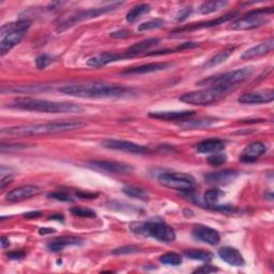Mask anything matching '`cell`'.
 Returning a JSON list of instances; mask_svg holds the SVG:
<instances>
[{
    "instance_id": "28",
    "label": "cell",
    "mask_w": 274,
    "mask_h": 274,
    "mask_svg": "<svg viewBox=\"0 0 274 274\" xmlns=\"http://www.w3.org/2000/svg\"><path fill=\"white\" fill-rule=\"evenodd\" d=\"M216 119L214 118H203V119H196L193 120L191 118L182 120L181 122L178 123L179 127L184 129H201V128H207L212 125Z\"/></svg>"
},
{
    "instance_id": "49",
    "label": "cell",
    "mask_w": 274,
    "mask_h": 274,
    "mask_svg": "<svg viewBox=\"0 0 274 274\" xmlns=\"http://www.w3.org/2000/svg\"><path fill=\"white\" fill-rule=\"evenodd\" d=\"M129 36V32L125 30H119L110 33V37L113 39H122V38H127Z\"/></svg>"
},
{
    "instance_id": "48",
    "label": "cell",
    "mask_w": 274,
    "mask_h": 274,
    "mask_svg": "<svg viewBox=\"0 0 274 274\" xmlns=\"http://www.w3.org/2000/svg\"><path fill=\"white\" fill-rule=\"evenodd\" d=\"M75 195L79 198H97L98 194L88 193V192H76Z\"/></svg>"
},
{
    "instance_id": "53",
    "label": "cell",
    "mask_w": 274,
    "mask_h": 274,
    "mask_svg": "<svg viewBox=\"0 0 274 274\" xmlns=\"http://www.w3.org/2000/svg\"><path fill=\"white\" fill-rule=\"evenodd\" d=\"M50 219H52V220H54V219H57V220H59V221H60V220L62 221V220H63V216H62V215H59V214H58V215H56V216H51V218H50Z\"/></svg>"
},
{
    "instance_id": "10",
    "label": "cell",
    "mask_w": 274,
    "mask_h": 274,
    "mask_svg": "<svg viewBox=\"0 0 274 274\" xmlns=\"http://www.w3.org/2000/svg\"><path fill=\"white\" fill-rule=\"evenodd\" d=\"M102 146L107 149L118 150L122 152H128L133 154H144L149 152L150 149L146 146L135 144L129 141H119V140H105L102 142Z\"/></svg>"
},
{
    "instance_id": "22",
    "label": "cell",
    "mask_w": 274,
    "mask_h": 274,
    "mask_svg": "<svg viewBox=\"0 0 274 274\" xmlns=\"http://www.w3.org/2000/svg\"><path fill=\"white\" fill-rule=\"evenodd\" d=\"M273 48H274V39L270 38L269 40H267L265 42H261L260 44H257V45H255V47L245 51L243 53V55L241 56V58L248 60V59L256 58V57L264 56V55L272 52Z\"/></svg>"
},
{
    "instance_id": "51",
    "label": "cell",
    "mask_w": 274,
    "mask_h": 274,
    "mask_svg": "<svg viewBox=\"0 0 274 274\" xmlns=\"http://www.w3.org/2000/svg\"><path fill=\"white\" fill-rule=\"evenodd\" d=\"M54 233H56V231L54 230V228H41V230H40L41 235H51V234H54Z\"/></svg>"
},
{
    "instance_id": "4",
    "label": "cell",
    "mask_w": 274,
    "mask_h": 274,
    "mask_svg": "<svg viewBox=\"0 0 274 274\" xmlns=\"http://www.w3.org/2000/svg\"><path fill=\"white\" fill-rule=\"evenodd\" d=\"M130 230L133 234L144 237H151L159 242L171 243L176 240V233L164 222L147 221L131 224Z\"/></svg>"
},
{
    "instance_id": "36",
    "label": "cell",
    "mask_w": 274,
    "mask_h": 274,
    "mask_svg": "<svg viewBox=\"0 0 274 274\" xmlns=\"http://www.w3.org/2000/svg\"><path fill=\"white\" fill-rule=\"evenodd\" d=\"M165 24V21L161 18H156V19H152L149 21L143 22V24L140 25L139 30L140 31H148V30H153V29H157L161 28L163 25Z\"/></svg>"
},
{
    "instance_id": "18",
    "label": "cell",
    "mask_w": 274,
    "mask_h": 274,
    "mask_svg": "<svg viewBox=\"0 0 274 274\" xmlns=\"http://www.w3.org/2000/svg\"><path fill=\"white\" fill-rule=\"evenodd\" d=\"M125 58H129L128 55L123 53V54H118V53H103L98 56L91 57V58L88 59L87 64L89 66L93 67H102L104 65H107L108 63L119 61Z\"/></svg>"
},
{
    "instance_id": "13",
    "label": "cell",
    "mask_w": 274,
    "mask_h": 274,
    "mask_svg": "<svg viewBox=\"0 0 274 274\" xmlns=\"http://www.w3.org/2000/svg\"><path fill=\"white\" fill-rule=\"evenodd\" d=\"M193 237L198 240V241H201L210 245L219 244L221 240L220 234L218 232L211 227L203 225H197L196 227H194Z\"/></svg>"
},
{
    "instance_id": "17",
    "label": "cell",
    "mask_w": 274,
    "mask_h": 274,
    "mask_svg": "<svg viewBox=\"0 0 274 274\" xmlns=\"http://www.w3.org/2000/svg\"><path fill=\"white\" fill-rule=\"evenodd\" d=\"M267 149H268L267 145L264 143L261 142L250 143L243 150L240 159L244 163H253L257 161V159L267 151Z\"/></svg>"
},
{
    "instance_id": "2",
    "label": "cell",
    "mask_w": 274,
    "mask_h": 274,
    "mask_svg": "<svg viewBox=\"0 0 274 274\" xmlns=\"http://www.w3.org/2000/svg\"><path fill=\"white\" fill-rule=\"evenodd\" d=\"M86 127V123L81 121H62V122H50L40 124H28L21 127L5 128L2 130L3 135L14 137H28V136H41L56 133L72 132L81 130Z\"/></svg>"
},
{
    "instance_id": "39",
    "label": "cell",
    "mask_w": 274,
    "mask_h": 274,
    "mask_svg": "<svg viewBox=\"0 0 274 274\" xmlns=\"http://www.w3.org/2000/svg\"><path fill=\"white\" fill-rule=\"evenodd\" d=\"M28 146L24 145V144H9V145H5L4 143L0 145V150L2 152H15V151H19V150H24L27 149Z\"/></svg>"
},
{
    "instance_id": "33",
    "label": "cell",
    "mask_w": 274,
    "mask_h": 274,
    "mask_svg": "<svg viewBox=\"0 0 274 274\" xmlns=\"http://www.w3.org/2000/svg\"><path fill=\"white\" fill-rule=\"evenodd\" d=\"M122 192L125 194V195H128L130 197L133 198H137L140 200H148L149 199V195H148V193L143 190L142 188H137V187H124L122 189Z\"/></svg>"
},
{
    "instance_id": "5",
    "label": "cell",
    "mask_w": 274,
    "mask_h": 274,
    "mask_svg": "<svg viewBox=\"0 0 274 274\" xmlns=\"http://www.w3.org/2000/svg\"><path fill=\"white\" fill-rule=\"evenodd\" d=\"M231 90L232 89L226 88V87L212 86L206 89L191 91V93L182 95L179 98V100L190 105L206 106V105H210V104H213V103L219 102L224 97H226Z\"/></svg>"
},
{
    "instance_id": "12",
    "label": "cell",
    "mask_w": 274,
    "mask_h": 274,
    "mask_svg": "<svg viewBox=\"0 0 274 274\" xmlns=\"http://www.w3.org/2000/svg\"><path fill=\"white\" fill-rule=\"evenodd\" d=\"M273 99H274V91L272 89H265L244 94L238 99V101L239 103H241V104L255 105V104L270 103L273 101Z\"/></svg>"
},
{
    "instance_id": "45",
    "label": "cell",
    "mask_w": 274,
    "mask_h": 274,
    "mask_svg": "<svg viewBox=\"0 0 274 274\" xmlns=\"http://www.w3.org/2000/svg\"><path fill=\"white\" fill-rule=\"evenodd\" d=\"M8 258L13 259V260H19L25 257V253L21 252V250H15V252H10L8 253Z\"/></svg>"
},
{
    "instance_id": "1",
    "label": "cell",
    "mask_w": 274,
    "mask_h": 274,
    "mask_svg": "<svg viewBox=\"0 0 274 274\" xmlns=\"http://www.w3.org/2000/svg\"><path fill=\"white\" fill-rule=\"evenodd\" d=\"M59 91L64 95L77 97V98H89V99H103V98H117L123 96L128 89L105 82H95L85 84L66 85L59 88Z\"/></svg>"
},
{
    "instance_id": "19",
    "label": "cell",
    "mask_w": 274,
    "mask_h": 274,
    "mask_svg": "<svg viewBox=\"0 0 274 274\" xmlns=\"http://www.w3.org/2000/svg\"><path fill=\"white\" fill-rule=\"evenodd\" d=\"M195 115L194 110H168V111H153L149 113V117L155 118L158 120H186Z\"/></svg>"
},
{
    "instance_id": "20",
    "label": "cell",
    "mask_w": 274,
    "mask_h": 274,
    "mask_svg": "<svg viewBox=\"0 0 274 274\" xmlns=\"http://www.w3.org/2000/svg\"><path fill=\"white\" fill-rule=\"evenodd\" d=\"M220 258L227 262L228 265H232L235 267H241L244 265V258L242 254L239 252V250L235 247L231 246H224L219 249L218 252Z\"/></svg>"
},
{
    "instance_id": "8",
    "label": "cell",
    "mask_w": 274,
    "mask_h": 274,
    "mask_svg": "<svg viewBox=\"0 0 274 274\" xmlns=\"http://www.w3.org/2000/svg\"><path fill=\"white\" fill-rule=\"evenodd\" d=\"M158 184L171 190L190 192L195 187V179L185 173H164L158 177Z\"/></svg>"
},
{
    "instance_id": "25",
    "label": "cell",
    "mask_w": 274,
    "mask_h": 274,
    "mask_svg": "<svg viewBox=\"0 0 274 274\" xmlns=\"http://www.w3.org/2000/svg\"><path fill=\"white\" fill-rule=\"evenodd\" d=\"M159 42H161V40L157 39V38H150V39L143 40L139 43H135L134 45H132V47L127 52H125V54L128 55L129 58L130 57L142 55L145 52H147L148 50H150L151 48L155 47V45H157Z\"/></svg>"
},
{
    "instance_id": "34",
    "label": "cell",
    "mask_w": 274,
    "mask_h": 274,
    "mask_svg": "<svg viewBox=\"0 0 274 274\" xmlns=\"http://www.w3.org/2000/svg\"><path fill=\"white\" fill-rule=\"evenodd\" d=\"M185 255L193 260H200V261H210L213 257V254L210 252H206V250H199V249H189L186 250Z\"/></svg>"
},
{
    "instance_id": "47",
    "label": "cell",
    "mask_w": 274,
    "mask_h": 274,
    "mask_svg": "<svg viewBox=\"0 0 274 274\" xmlns=\"http://www.w3.org/2000/svg\"><path fill=\"white\" fill-rule=\"evenodd\" d=\"M198 47V44L195 43V42H186V43H182L180 47H178L176 49V51H184V50H188V49H194Z\"/></svg>"
},
{
    "instance_id": "31",
    "label": "cell",
    "mask_w": 274,
    "mask_h": 274,
    "mask_svg": "<svg viewBox=\"0 0 274 274\" xmlns=\"http://www.w3.org/2000/svg\"><path fill=\"white\" fill-rule=\"evenodd\" d=\"M224 195H225V193L221 191L220 189H211L203 194V201L208 206V207L213 208L214 206L218 204L219 200Z\"/></svg>"
},
{
    "instance_id": "44",
    "label": "cell",
    "mask_w": 274,
    "mask_h": 274,
    "mask_svg": "<svg viewBox=\"0 0 274 274\" xmlns=\"http://www.w3.org/2000/svg\"><path fill=\"white\" fill-rule=\"evenodd\" d=\"M216 271H219L218 268L212 267L210 265H206V266H202V267L196 269L195 271H194V273H212V272H216Z\"/></svg>"
},
{
    "instance_id": "24",
    "label": "cell",
    "mask_w": 274,
    "mask_h": 274,
    "mask_svg": "<svg viewBox=\"0 0 274 274\" xmlns=\"http://www.w3.org/2000/svg\"><path fill=\"white\" fill-rule=\"evenodd\" d=\"M171 64L168 62H152V63H147L139 66L130 67L124 70L122 74H147V73H153V72H158L163 71L168 68Z\"/></svg>"
},
{
    "instance_id": "23",
    "label": "cell",
    "mask_w": 274,
    "mask_h": 274,
    "mask_svg": "<svg viewBox=\"0 0 274 274\" xmlns=\"http://www.w3.org/2000/svg\"><path fill=\"white\" fill-rule=\"evenodd\" d=\"M27 31H15L12 33H9L5 37H2L0 40V55L5 56L9 53L14 47L24 39Z\"/></svg>"
},
{
    "instance_id": "43",
    "label": "cell",
    "mask_w": 274,
    "mask_h": 274,
    "mask_svg": "<svg viewBox=\"0 0 274 274\" xmlns=\"http://www.w3.org/2000/svg\"><path fill=\"white\" fill-rule=\"evenodd\" d=\"M191 13H192V8H186V9H182V10H180L179 12L176 14L175 19H176L177 21H182V20L187 19V18L190 16V14H191Z\"/></svg>"
},
{
    "instance_id": "50",
    "label": "cell",
    "mask_w": 274,
    "mask_h": 274,
    "mask_svg": "<svg viewBox=\"0 0 274 274\" xmlns=\"http://www.w3.org/2000/svg\"><path fill=\"white\" fill-rule=\"evenodd\" d=\"M25 216L28 219H32V218H39V216H41V212L40 211H34V212H28V213H25Z\"/></svg>"
},
{
    "instance_id": "37",
    "label": "cell",
    "mask_w": 274,
    "mask_h": 274,
    "mask_svg": "<svg viewBox=\"0 0 274 274\" xmlns=\"http://www.w3.org/2000/svg\"><path fill=\"white\" fill-rule=\"evenodd\" d=\"M140 247L136 245H125L118 247L116 249L112 250L113 255H129V254H134L136 252H140Z\"/></svg>"
},
{
    "instance_id": "32",
    "label": "cell",
    "mask_w": 274,
    "mask_h": 274,
    "mask_svg": "<svg viewBox=\"0 0 274 274\" xmlns=\"http://www.w3.org/2000/svg\"><path fill=\"white\" fill-rule=\"evenodd\" d=\"M225 6H227L226 2H206L199 7L198 11L200 14L207 15L223 9Z\"/></svg>"
},
{
    "instance_id": "9",
    "label": "cell",
    "mask_w": 274,
    "mask_h": 274,
    "mask_svg": "<svg viewBox=\"0 0 274 274\" xmlns=\"http://www.w3.org/2000/svg\"><path fill=\"white\" fill-rule=\"evenodd\" d=\"M273 8H269V10L264 9V10H255L250 11L244 16L240 17L232 22V29L234 30H250L259 28L261 26H264L267 19H266V14L267 13H272Z\"/></svg>"
},
{
    "instance_id": "41",
    "label": "cell",
    "mask_w": 274,
    "mask_h": 274,
    "mask_svg": "<svg viewBox=\"0 0 274 274\" xmlns=\"http://www.w3.org/2000/svg\"><path fill=\"white\" fill-rule=\"evenodd\" d=\"M71 213L77 216H82V218H96V212L81 207H74L71 209Z\"/></svg>"
},
{
    "instance_id": "21",
    "label": "cell",
    "mask_w": 274,
    "mask_h": 274,
    "mask_svg": "<svg viewBox=\"0 0 274 274\" xmlns=\"http://www.w3.org/2000/svg\"><path fill=\"white\" fill-rule=\"evenodd\" d=\"M83 240L81 238L73 237V236H64L60 238L53 239L52 241L48 243V248L51 252H59L62 250L66 246H72V245H82Z\"/></svg>"
},
{
    "instance_id": "6",
    "label": "cell",
    "mask_w": 274,
    "mask_h": 274,
    "mask_svg": "<svg viewBox=\"0 0 274 274\" xmlns=\"http://www.w3.org/2000/svg\"><path fill=\"white\" fill-rule=\"evenodd\" d=\"M254 72L253 66H245L241 68H237V70L226 72L223 74H219L216 76H212L210 78L203 79V81L199 82L197 85L199 86H219V87H226L233 89L238 84H241L248 77L252 76Z\"/></svg>"
},
{
    "instance_id": "15",
    "label": "cell",
    "mask_w": 274,
    "mask_h": 274,
    "mask_svg": "<svg viewBox=\"0 0 274 274\" xmlns=\"http://www.w3.org/2000/svg\"><path fill=\"white\" fill-rule=\"evenodd\" d=\"M41 189L37 186H24L14 189L7 194V200L10 202H19L39 195Z\"/></svg>"
},
{
    "instance_id": "27",
    "label": "cell",
    "mask_w": 274,
    "mask_h": 274,
    "mask_svg": "<svg viewBox=\"0 0 274 274\" xmlns=\"http://www.w3.org/2000/svg\"><path fill=\"white\" fill-rule=\"evenodd\" d=\"M30 26H31V20L29 19H19L16 21L9 22V24L2 26V29H0V38L15 31H27L30 28Z\"/></svg>"
},
{
    "instance_id": "11",
    "label": "cell",
    "mask_w": 274,
    "mask_h": 274,
    "mask_svg": "<svg viewBox=\"0 0 274 274\" xmlns=\"http://www.w3.org/2000/svg\"><path fill=\"white\" fill-rule=\"evenodd\" d=\"M88 166L99 170H104L107 173L117 175H129L134 170L132 165L125 164L122 162H111V161H94L89 162Z\"/></svg>"
},
{
    "instance_id": "35",
    "label": "cell",
    "mask_w": 274,
    "mask_h": 274,
    "mask_svg": "<svg viewBox=\"0 0 274 274\" xmlns=\"http://www.w3.org/2000/svg\"><path fill=\"white\" fill-rule=\"evenodd\" d=\"M159 261L168 266H179L182 264V257L175 252H169L159 257Z\"/></svg>"
},
{
    "instance_id": "40",
    "label": "cell",
    "mask_w": 274,
    "mask_h": 274,
    "mask_svg": "<svg viewBox=\"0 0 274 274\" xmlns=\"http://www.w3.org/2000/svg\"><path fill=\"white\" fill-rule=\"evenodd\" d=\"M52 62H53V58L51 56H49L47 54H43V55L38 56L37 59H36V65H37V67L39 68V70H44V68L47 66H49Z\"/></svg>"
},
{
    "instance_id": "52",
    "label": "cell",
    "mask_w": 274,
    "mask_h": 274,
    "mask_svg": "<svg viewBox=\"0 0 274 274\" xmlns=\"http://www.w3.org/2000/svg\"><path fill=\"white\" fill-rule=\"evenodd\" d=\"M0 241H2V247H3V248H7V247H9L10 242H9V240H8L6 237H3L2 240H0Z\"/></svg>"
},
{
    "instance_id": "30",
    "label": "cell",
    "mask_w": 274,
    "mask_h": 274,
    "mask_svg": "<svg viewBox=\"0 0 274 274\" xmlns=\"http://www.w3.org/2000/svg\"><path fill=\"white\" fill-rule=\"evenodd\" d=\"M150 10H151V7L148 4H142L139 6H135L129 11L127 15H125V19H127L129 22H134L139 18H141L143 15L149 13Z\"/></svg>"
},
{
    "instance_id": "29",
    "label": "cell",
    "mask_w": 274,
    "mask_h": 274,
    "mask_svg": "<svg viewBox=\"0 0 274 274\" xmlns=\"http://www.w3.org/2000/svg\"><path fill=\"white\" fill-rule=\"evenodd\" d=\"M234 51H235V47H230V48H227V49L221 51L220 53H218L215 56H213L212 58H210L207 62H206L203 66L209 68V67H213V66H216V65H219V64L225 62L232 56Z\"/></svg>"
},
{
    "instance_id": "16",
    "label": "cell",
    "mask_w": 274,
    "mask_h": 274,
    "mask_svg": "<svg viewBox=\"0 0 274 274\" xmlns=\"http://www.w3.org/2000/svg\"><path fill=\"white\" fill-rule=\"evenodd\" d=\"M237 176L238 174L236 170L226 169L207 174L204 176V181L208 182L209 185L213 186H227L232 184V182L237 178Z\"/></svg>"
},
{
    "instance_id": "38",
    "label": "cell",
    "mask_w": 274,
    "mask_h": 274,
    "mask_svg": "<svg viewBox=\"0 0 274 274\" xmlns=\"http://www.w3.org/2000/svg\"><path fill=\"white\" fill-rule=\"evenodd\" d=\"M207 161L212 166H220V165H223L227 161V156H226V154L220 153V152L214 153V154H211L210 156H208Z\"/></svg>"
},
{
    "instance_id": "14",
    "label": "cell",
    "mask_w": 274,
    "mask_h": 274,
    "mask_svg": "<svg viewBox=\"0 0 274 274\" xmlns=\"http://www.w3.org/2000/svg\"><path fill=\"white\" fill-rule=\"evenodd\" d=\"M235 15H236V13L235 12H232V13L225 14V15H223L221 17H218V18H215V19H211V20H208V21H200V22H197V24L188 25L186 27L178 28V29L174 30L173 31V34H175V33H184V32H188V31L200 30V29L212 28V27L220 26L221 24H224V22H226L228 20H231Z\"/></svg>"
},
{
    "instance_id": "7",
    "label": "cell",
    "mask_w": 274,
    "mask_h": 274,
    "mask_svg": "<svg viewBox=\"0 0 274 274\" xmlns=\"http://www.w3.org/2000/svg\"><path fill=\"white\" fill-rule=\"evenodd\" d=\"M121 5H122V3H112L111 5H108L105 7H100V8H94V9L81 11V12H77L76 14H74V15L68 17L67 19L63 20L61 24H59L57 30L64 31L68 28L75 26L76 24H78V22H82V21L89 20V19H93V18H97L101 15L107 14L109 12H112V11H115Z\"/></svg>"
},
{
    "instance_id": "46",
    "label": "cell",
    "mask_w": 274,
    "mask_h": 274,
    "mask_svg": "<svg viewBox=\"0 0 274 274\" xmlns=\"http://www.w3.org/2000/svg\"><path fill=\"white\" fill-rule=\"evenodd\" d=\"M12 181H13V176H12V175L3 176L2 180H0V188H2V189L4 190V189H5L8 185H10Z\"/></svg>"
},
{
    "instance_id": "26",
    "label": "cell",
    "mask_w": 274,
    "mask_h": 274,
    "mask_svg": "<svg viewBox=\"0 0 274 274\" xmlns=\"http://www.w3.org/2000/svg\"><path fill=\"white\" fill-rule=\"evenodd\" d=\"M225 144L223 141L218 139H211L203 141L197 146V151L202 154H214L224 150Z\"/></svg>"
},
{
    "instance_id": "3",
    "label": "cell",
    "mask_w": 274,
    "mask_h": 274,
    "mask_svg": "<svg viewBox=\"0 0 274 274\" xmlns=\"http://www.w3.org/2000/svg\"><path fill=\"white\" fill-rule=\"evenodd\" d=\"M11 106L18 109L37 111V112H48V113H76V112H82L84 110L83 106L75 104V103L53 102L33 98L16 99Z\"/></svg>"
},
{
    "instance_id": "42",
    "label": "cell",
    "mask_w": 274,
    "mask_h": 274,
    "mask_svg": "<svg viewBox=\"0 0 274 274\" xmlns=\"http://www.w3.org/2000/svg\"><path fill=\"white\" fill-rule=\"evenodd\" d=\"M49 197L53 198V199H56V200H59V201H65V202H71V201L74 200V198L71 195H68V194H66L64 192H53V193H50Z\"/></svg>"
}]
</instances>
